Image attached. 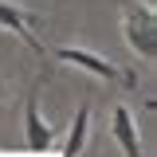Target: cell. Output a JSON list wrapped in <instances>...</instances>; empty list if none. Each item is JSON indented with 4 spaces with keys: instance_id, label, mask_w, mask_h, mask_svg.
I'll return each instance as SVG.
<instances>
[{
    "instance_id": "6da1fadb",
    "label": "cell",
    "mask_w": 157,
    "mask_h": 157,
    "mask_svg": "<svg viewBox=\"0 0 157 157\" xmlns=\"http://www.w3.org/2000/svg\"><path fill=\"white\" fill-rule=\"evenodd\" d=\"M122 36L130 43V51L137 59H149L157 55V12L153 4L145 0H122Z\"/></svg>"
},
{
    "instance_id": "7a4b0ae2",
    "label": "cell",
    "mask_w": 157,
    "mask_h": 157,
    "mask_svg": "<svg viewBox=\"0 0 157 157\" xmlns=\"http://www.w3.org/2000/svg\"><path fill=\"white\" fill-rule=\"evenodd\" d=\"M51 55L59 63H71V67H82L86 75L94 78H106V82H126V86H134V75L130 71H118L114 63L106 55H98V51H86V47H55Z\"/></svg>"
},
{
    "instance_id": "3957f363",
    "label": "cell",
    "mask_w": 157,
    "mask_h": 157,
    "mask_svg": "<svg viewBox=\"0 0 157 157\" xmlns=\"http://www.w3.org/2000/svg\"><path fill=\"white\" fill-rule=\"evenodd\" d=\"M24 149L28 153H47V149H55V130H51V122L39 114V98L28 94L24 102Z\"/></svg>"
},
{
    "instance_id": "277c9868",
    "label": "cell",
    "mask_w": 157,
    "mask_h": 157,
    "mask_svg": "<svg viewBox=\"0 0 157 157\" xmlns=\"http://www.w3.org/2000/svg\"><path fill=\"white\" fill-rule=\"evenodd\" d=\"M36 24H39V16H36V12L20 8V4H12V0H0V28H4V32H16V36L24 39L32 51H39V55H43V43H39V39H36V32H32Z\"/></svg>"
},
{
    "instance_id": "5b68a950",
    "label": "cell",
    "mask_w": 157,
    "mask_h": 157,
    "mask_svg": "<svg viewBox=\"0 0 157 157\" xmlns=\"http://www.w3.org/2000/svg\"><path fill=\"white\" fill-rule=\"evenodd\" d=\"M110 137L122 145V153H126V157H145V153H141L137 118L130 114V106H114V110H110Z\"/></svg>"
},
{
    "instance_id": "8992f818",
    "label": "cell",
    "mask_w": 157,
    "mask_h": 157,
    "mask_svg": "<svg viewBox=\"0 0 157 157\" xmlns=\"http://www.w3.org/2000/svg\"><path fill=\"white\" fill-rule=\"evenodd\" d=\"M86 130H90V102H82L75 110V122H71V134H67V141H63V153L59 157H78L82 149H86Z\"/></svg>"
},
{
    "instance_id": "52a82bcc",
    "label": "cell",
    "mask_w": 157,
    "mask_h": 157,
    "mask_svg": "<svg viewBox=\"0 0 157 157\" xmlns=\"http://www.w3.org/2000/svg\"><path fill=\"white\" fill-rule=\"evenodd\" d=\"M4 90H8V86H4V78H0V98H4Z\"/></svg>"
}]
</instances>
